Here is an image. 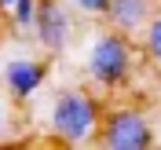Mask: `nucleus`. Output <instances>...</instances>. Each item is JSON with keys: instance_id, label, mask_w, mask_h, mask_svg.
I'll list each match as a JSON object with an SVG mask.
<instances>
[{"instance_id": "obj_5", "label": "nucleus", "mask_w": 161, "mask_h": 150, "mask_svg": "<svg viewBox=\"0 0 161 150\" xmlns=\"http://www.w3.org/2000/svg\"><path fill=\"white\" fill-rule=\"evenodd\" d=\"M48 81V62L33 55H8L0 62V84L15 103H30Z\"/></svg>"}, {"instance_id": "obj_10", "label": "nucleus", "mask_w": 161, "mask_h": 150, "mask_svg": "<svg viewBox=\"0 0 161 150\" xmlns=\"http://www.w3.org/2000/svg\"><path fill=\"white\" fill-rule=\"evenodd\" d=\"M8 132H11V106H8L4 95H0V143L8 139Z\"/></svg>"}, {"instance_id": "obj_8", "label": "nucleus", "mask_w": 161, "mask_h": 150, "mask_svg": "<svg viewBox=\"0 0 161 150\" xmlns=\"http://www.w3.org/2000/svg\"><path fill=\"white\" fill-rule=\"evenodd\" d=\"M8 15H11V26L19 33H33V26H37V0H15V8Z\"/></svg>"}, {"instance_id": "obj_7", "label": "nucleus", "mask_w": 161, "mask_h": 150, "mask_svg": "<svg viewBox=\"0 0 161 150\" xmlns=\"http://www.w3.org/2000/svg\"><path fill=\"white\" fill-rule=\"evenodd\" d=\"M139 44H143V55H147L154 66H161V11L147 22V30L139 33Z\"/></svg>"}, {"instance_id": "obj_11", "label": "nucleus", "mask_w": 161, "mask_h": 150, "mask_svg": "<svg viewBox=\"0 0 161 150\" xmlns=\"http://www.w3.org/2000/svg\"><path fill=\"white\" fill-rule=\"evenodd\" d=\"M15 8V0H0V11H11Z\"/></svg>"}, {"instance_id": "obj_2", "label": "nucleus", "mask_w": 161, "mask_h": 150, "mask_svg": "<svg viewBox=\"0 0 161 150\" xmlns=\"http://www.w3.org/2000/svg\"><path fill=\"white\" fill-rule=\"evenodd\" d=\"M132 70H136V48H132L128 33H117L110 26L103 33H92L88 48H84V73L99 88H106V92L125 88Z\"/></svg>"}, {"instance_id": "obj_4", "label": "nucleus", "mask_w": 161, "mask_h": 150, "mask_svg": "<svg viewBox=\"0 0 161 150\" xmlns=\"http://www.w3.org/2000/svg\"><path fill=\"white\" fill-rule=\"evenodd\" d=\"M73 37V8L66 0H37V26H33V40L40 51L48 55H62Z\"/></svg>"}, {"instance_id": "obj_6", "label": "nucleus", "mask_w": 161, "mask_h": 150, "mask_svg": "<svg viewBox=\"0 0 161 150\" xmlns=\"http://www.w3.org/2000/svg\"><path fill=\"white\" fill-rule=\"evenodd\" d=\"M154 15H158V0H110V8H106L103 19H106L110 30L139 37Z\"/></svg>"}, {"instance_id": "obj_9", "label": "nucleus", "mask_w": 161, "mask_h": 150, "mask_svg": "<svg viewBox=\"0 0 161 150\" xmlns=\"http://www.w3.org/2000/svg\"><path fill=\"white\" fill-rule=\"evenodd\" d=\"M77 15H88V19H103L106 8H110V0H66Z\"/></svg>"}, {"instance_id": "obj_3", "label": "nucleus", "mask_w": 161, "mask_h": 150, "mask_svg": "<svg viewBox=\"0 0 161 150\" xmlns=\"http://www.w3.org/2000/svg\"><path fill=\"white\" fill-rule=\"evenodd\" d=\"M103 150H150L154 147V128L147 114L139 106H114L103 114L99 136H95Z\"/></svg>"}, {"instance_id": "obj_1", "label": "nucleus", "mask_w": 161, "mask_h": 150, "mask_svg": "<svg viewBox=\"0 0 161 150\" xmlns=\"http://www.w3.org/2000/svg\"><path fill=\"white\" fill-rule=\"evenodd\" d=\"M103 125V106L99 99L84 88H59L48 103V132L55 139L70 143V147H84L99 136Z\"/></svg>"}]
</instances>
